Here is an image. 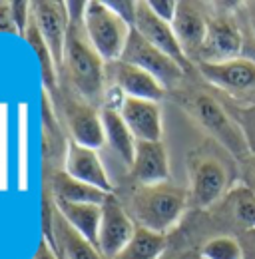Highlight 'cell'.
Returning a JSON list of instances; mask_svg holds the SVG:
<instances>
[{
    "label": "cell",
    "instance_id": "15",
    "mask_svg": "<svg viewBox=\"0 0 255 259\" xmlns=\"http://www.w3.org/2000/svg\"><path fill=\"white\" fill-rule=\"evenodd\" d=\"M130 180L136 186L169 182V160L163 142L136 140V154L130 165Z\"/></svg>",
    "mask_w": 255,
    "mask_h": 259
},
{
    "label": "cell",
    "instance_id": "19",
    "mask_svg": "<svg viewBox=\"0 0 255 259\" xmlns=\"http://www.w3.org/2000/svg\"><path fill=\"white\" fill-rule=\"evenodd\" d=\"M46 182V180H44ZM48 190L54 199L68 201V203H96L102 205L112 194L98 190L94 186H88L70 174L64 171V167H50L48 169Z\"/></svg>",
    "mask_w": 255,
    "mask_h": 259
},
{
    "label": "cell",
    "instance_id": "30",
    "mask_svg": "<svg viewBox=\"0 0 255 259\" xmlns=\"http://www.w3.org/2000/svg\"><path fill=\"white\" fill-rule=\"evenodd\" d=\"M0 34H14V36H20L16 24H14L12 8H10V2H8V0H0Z\"/></svg>",
    "mask_w": 255,
    "mask_h": 259
},
{
    "label": "cell",
    "instance_id": "17",
    "mask_svg": "<svg viewBox=\"0 0 255 259\" xmlns=\"http://www.w3.org/2000/svg\"><path fill=\"white\" fill-rule=\"evenodd\" d=\"M64 171L70 174L72 178L88 184V186H94L98 190L114 194V186L108 178V171H106L104 163L100 160L98 152L92 148L80 146V144L70 140L66 160H64Z\"/></svg>",
    "mask_w": 255,
    "mask_h": 259
},
{
    "label": "cell",
    "instance_id": "4",
    "mask_svg": "<svg viewBox=\"0 0 255 259\" xmlns=\"http://www.w3.org/2000/svg\"><path fill=\"white\" fill-rule=\"evenodd\" d=\"M218 146L220 144L207 140L188 156L190 205L201 211L216 207L231 190L229 162L223 158Z\"/></svg>",
    "mask_w": 255,
    "mask_h": 259
},
{
    "label": "cell",
    "instance_id": "24",
    "mask_svg": "<svg viewBox=\"0 0 255 259\" xmlns=\"http://www.w3.org/2000/svg\"><path fill=\"white\" fill-rule=\"evenodd\" d=\"M165 249H167V235H159L138 226L130 243L114 259H161Z\"/></svg>",
    "mask_w": 255,
    "mask_h": 259
},
{
    "label": "cell",
    "instance_id": "22",
    "mask_svg": "<svg viewBox=\"0 0 255 259\" xmlns=\"http://www.w3.org/2000/svg\"><path fill=\"white\" fill-rule=\"evenodd\" d=\"M54 199V197H52ZM56 209L62 213V218L80 231L90 243H98V227L102 220V205L96 203H68V201H58L54 199Z\"/></svg>",
    "mask_w": 255,
    "mask_h": 259
},
{
    "label": "cell",
    "instance_id": "34",
    "mask_svg": "<svg viewBox=\"0 0 255 259\" xmlns=\"http://www.w3.org/2000/svg\"><path fill=\"white\" fill-rule=\"evenodd\" d=\"M245 8V16H247V22H249V30H251V34H253L255 38V2H245L243 4Z\"/></svg>",
    "mask_w": 255,
    "mask_h": 259
},
{
    "label": "cell",
    "instance_id": "21",
    "mask_svg": "<svg viewBox=\"0 0 255 259\" xmlns=\"http://www.w3.org/2000/svg\"><path fill=\"white\" fill-rule=\"evenodd\" d=\"M220 213L225 215L243 231L255 229V192L249 186H235L229 194L216 205Z\"/></svg>",
    "mask_w": 255,
    "mask_h": 259
},
{
    "label": "cell",
    "instance_id": "33",
    "mask_svg": "<svg viewBox=\"0 0 255 259\" xmlns=\"http://www.w3.org/2000/svg\"><path fill=\"white\" fill-rule=\"evenodd\" d=\"M32 259H58V255H56V251L50 247V243L42 237V241H40V245H38V249H36V253H34Z\"/></svg>",
    "mask_w": 255,
    "mask_h": 259
},
{
    "label": "cell",
    "instance_id": "35",
    "mask_svg": "<svg viewBox=\"0 0 255 259\" xmlns=\"http://www.w3.org/2000/svg\"><path fill=\"white\" fill-rule=\"evenodd\" d=\"M253 174H255V171H253ZM253 180H255V178H253Z\"/></svg>",
    "mask_w": 255,
    "mask_h": 259
},
{
    "label": "cell",
    "instance_id": "20",
    "mask_svg": "<svg viewBox=\"0 0 255 259\" xmlns=\"http://www.w3.org/2000/svg\"><path fill=\"white\" fill-rule=\"evenodd\" d=\"M100 116H102V124H104L106 144L130 167L134 162V154H136V138L132 136V132L118 110L100 108Z\"/></svg>",
    "mask_w": 255,
    "mask_h": 259
},
{
    "label": "cell",
    "instance_id": "18",
    "mask_svg": "<svg viewBox=\"0 0 255 259\" xmlns=\"http://www.w3.org/2000/svg\"><path fill=\"white\" fill-rule=\"evenodd\" d=\"M44 239L60 259H104L94 243H90L80 231H76L64 220L56 205L52 213V235Z\"/></svg>",
    "mask_w": 255,
    "mask_h": 259
},
{
    "label": "cell",
    "instance_id": "7",
    "mask_svg": "<svg viewBox=\"0 0 255 259\" xmlns=\"http://www.w3.org/2000/svg\"><path fill=\"white\" fill-rule=\"evenodd\" d=\"M120 60L138 66V68L146 70L148 74H152L167 90V94L178 90L188 78V72L176 60H172L169 56H165L154 44H150L136 28H132L128 34L126 46H124Z\"/></svg>",
    "mask_w": 255,
    "mask_h": 259
},
{
    "label": "cell",
    "instance_id": "27",
    "mask_svg": "<svg viewBox=\"0 0 255 259\" xmlns=\"http://www.w3.org/2000/svg\"><path fill=\"white\" fill-rule=\"evenodd\" d=\"M10 8H12V18H14V24L18 28V34H20V38H24L26 28H28L32 18L30 2H26V0H12Z\"/></svg>",
    "mask_w": 255,
    "mask_h": 259
},
{
    "label": "cell",
    "instance_id": "23",
    "mask_svg": "<svg viewBox=\"0 0 255 259\" xmlns=\"http://www.w3.org/2000/svg\"><path fill=\"white\" fill-rule=\"evenodd\" d=\"M24 40L28 42V46H30L32 50L36 52V56H38L40 70H42V82H44V88H46L48 96L56 98L58 92H60V82H58L60 74H58L56 62H54V58H52V52H50L48 44L44 42V38H42V34L38 30L34 18H30V24H28V28H26Z\"/></svg>",
    "mask_w": 255,
    "mask_h": 259
},
{
    "label": "cell",
    "instance_id": "10",
    "mask_svg": "<svg viewBox=\"0 0 255 259\" xmlns=\"http://www.w3.org/2000/svg\"><path fill=\"white\" fill-rule=\"evenodd\" d=\"M136 222L128 213L124 203L112 194L102 203V220L98 227V251L104 259H114L134 237Z\"/></svg>",
    "mask_w": 255,
    "mask_h": 259
},
{
    "label": "cell",
    "instance_id": "32",
    "mask_svg": "<svg viewBox=\"0 0 255 259\" xmlns=\"http://www.w3.org/2000/svg\"><path fill=\"white\" fill-rule=\"evenodd\" d=\"M161 259H203L199 249H165V253L161 255Z\"/></svg>",
    "mask_w": 255,
    "mask_h": 259
},
{
    "label": "cell",
    "instance_id": "11",
    "mask_svg": "<svg viewBox=\"0 0 255 259\" xmlns=\"http://www.w3.org/2000/svg\"><path fill=\"white\" fill-rule=\"evenodd\" d=\"M32 18L42 34L44 42L48 44L52 58L56 62L58 74L64 66V50H66V36L70 28V18L66 10V2L58 0H34L30 2Z\"/></svg>",
    "mask_w": 255,
    "mask_h": 259
},
{
    "label": "cell",
    "instance_id": "28",
    "mask_svg": "<svg viewBox=\"0 0 255 259\" xmlns=\"http://www.w3.org/2000/svg\"><path fill=\"white\" fill-rule=\"evenodd\" d=\"M108 8H112L130 28L136 26V14H138V2L134 0H104Z\"/></svg>",
    "mask_w": 255,
    "mask_h": 259
},
{
    "label": "cell",
    "instance_id": "6",
    "mask_svg": "<svg viewBox=\"0 0 255 259\" xmlns=\"http://www.w3.org/2000/svg\"><path fill=\"white\" fill-rule=\"evenodd\" d=\"M84 28L104 62H114L122 58L128 34L132 28L112 8H108L104 0H88Z\"/></svg>",
    "mask_w": 255,
    "mask_h": 259
},
{
    "label": "cell",
    "instance_id": "13",
    "mask_svg": "<svg viewBox=\"0 0 255 259\" xmlns=\"http://www.w3.org/2000/svg\"><path fill=\"white\" fill-rule=\"evenodd\" d=\"M106 86L120 88L128 98H142L152 102H161L167 98V90L152 74L124 60L106 62Z\"/></svg>",
    "mask_w": 255,
    "mask_h": 259
},
{
    "label": "cell",
    "instance_id": "12",
    "mask_svg": "<svg viewBox=\"0 0 255 259\" xmlns=\"http://www.w3.org/2000/svg\"><path fill=\"white\" fill-rule=\"evenodd\" d=\"M134 28L142 34L150 44H154L158 50H161L165 56L176 60L188 74L195 70V66L191 64L190 58L186 56V52L182 50L172 24L163 22L161 18H158L152 12L148 0H138V14H136V26Z\"/></svg>",
    "mask_w": 255,
    "mask_h": 259
},
{
    "label": "cell",
    "instance_id": "2",
    "mask_svg": "<svg viewBox=\"0 0 255 259\" xmlns=\"http://www.w3.org/2000/svg\"><path fill=\"white\" fill-rule=\"evenodd\" d=\"M64 84L70 86L80 98L102 108L106 90V62L92 46L84 24H72L66 36L64 50Z\"/></svg>",
    "mask_w": 255,
    "mask_h": 259
},
{
    "label": "cell",
    "instance_id": "5",
    "mask_svg": "<svg viewBox=\"0 0 255 259\" xmlns=\"http://www.w3.org/2000/svg\"><path fill=\"white\" fill-rule=\"evenodd\" d=\"M60 88L62 90L58 92V96L50 98V100H52L54 108L60 110V116L66 124L70 140L80 146L100 150L106 144L100 108H96L94 104L80 98L66 84H62Z\"/></svg>",
    "mask_w": 255,
    "mask_h": 259
},
{
    "label": "cell",
    "instance_id": "36",
    "mask_svg": "<svg viewBox=\"0 0 255 259\" xmlns=\"http://www.w3.org/2000/svg\"><path fill=\"white\" fill-rule=\"evenodd\" d=\"M58 259H60V257H58Z\"/></svg>",
    "mask_w": 255,
    "mask_h": 259
},
{
    "label": "cell",
    "instance_id": "3",
    "mask_svg": "<svg viewBox=\"0 0 255 259\" xmlns=\"http://www.w3.org/2000/svg\"><path fill=\"white\" fill-rule=\"evenodd\" d=\"M188 205L190 194L186 188L163 182L152 186H134L128 199V213L136 226L167 235L182 222Z\"/></svg>",
    "mask_w": 255,
    "mask_h": 259
},
{
    "label": "cell",
    "instance_id": "9",
    "mask_svg": "<svg viewBox=\"0 0 255 259\" xmlns=\"http://www.w3.org/2000/svg\"><path fill=\"white\" fill-rule=\"evenodd\" d=\"M197 74L218 90L227 92L233 100H243L255 106V60L235 58L220 64H195Z\"/></svg>",
    "mask_w": 255,
    "mask_h": 259
},
{
    "label": "cell",
    "instance_id": "26",
    "mask_svg": "<svg viewBox=\"0 0 255 259\" xmlns=\"http://www.w3.org/2000/svg\"><path fill=\"white\" fill-rule=\"evenodd\" d=\"M231 112V116L237 120V124L243 128L245 132V138L249 142V148L255 156V106H245V108H239V106H231V104H225Z\"/></svg>",
    "mask_w": 255,
    "mask_h": 259
},
{
    "label": "cell",
    "instance_id": "25",
    "mask_svg": "<svg viewBox=\"0 0 255 259\" xmlns=\"http://www.w3.org/2000/svg\"><path fill=\"white\" fill-rule=\"evenodd\" d=\"M199 253L203 259H245L243 245L237 235H214L201 243Z\"/></svg>",
    "mask_w": 255,
    "mask_h": 259
},
{
    "label": "cell",
    "instance_id": "31",
    "mask_svg": "<svg viewBox=\"0 0 255 259\" xmlns=\"http://www.w3.org/2000/svg\"><path fill=\"white\" fill-rule=\"evenodd\" d=\"M239 241H241V245H243L245 259H255V229L243 231V233L239 235Z\"/></svg>",
    "mask_w": 255,
    "mask_h": 259
},
{
    "label": "cell",
    "instance_id": "29",
    "mask_svg": "<svg viewBox=\"0 0 255 259\" xmlns=\"http://www.w3.org/2000/svg\"><path fill=\"white\" fill-rule=\"evenodd\" d=\"M148 4H150V8H152V12L161 18L163 22H174V18H176V10H178V2L176 0H148Z\"/></svg>",
    "mask_w": 255,
    "mask_h": 259
},
{
    "label": "cell",
    "instance_id": "1",
    "mask_svg": "<svg viewBox=\"0 0 255 259\" xmlns=\"http://www.w3.org/2000/svg\"><path fill=\"white\" fill-rule=\"evenodd\" d=\"M167 96L172 98L191 120L207 132V136L214 138L216 144H220L223 150L233 158L235 162H249L253 158V152L249 148V142L245 138L243 128L237 124V120L231 116L229 108L223 104L218 96L211 92L191 86V84H182L178 90L169 92Z\"/></svg>",
    "mask_w": 255,
    "mask_h": 259
},
{
    "label": "cell",
    "instance_id": "8",
    "mask_svg": "<svg viewBox=\"0 0 255 259\" xmlns=\"http://www.w3.org/2000/svg\"><path fill=\"white\" fill-rule=\"evenodd\" d=\"M241 52H243V32L237 20L231 16V12L214 8V12L207 14V34L195 64L229 62L241 58Z\"/></svg>",
    "mask_w": 255,
    "mask_h": 259
},
{
    "label": "cell",
    "instance_id": "16",
    "mask_svg": "<svg viewBox=\"0 0 255 259\" xmlns=\"http://www.w3.org/2000/svg\"><path fill=\"white\" fill-rule=\"evenodd\" d=\"M120 116L124 118L136 140L144 142H161L163 122H161V104L142 98H128L120 108Z\"/></svg>",
    "mask_w": 255,
    "mask_h": 259
},
{
    "label": "cell",
    "instance_id": "14",
    "mask_svg": "<svg viewBox=\"0 0 255 259\" xmlns=\"http://www.w3.org/2000/svg\"><path fill=\"white\" fill-rule=\"evenodd\" d=\"M203 4L199 2H190V0H180L176 18L172 22V28L178 36V42L186 56L190 58L191 64H195L201 46L205 42L207 34V10L201 8Z\"/></svg>",
    "mask_w": 255,
    "mask_h": 259
}]
</instances>
